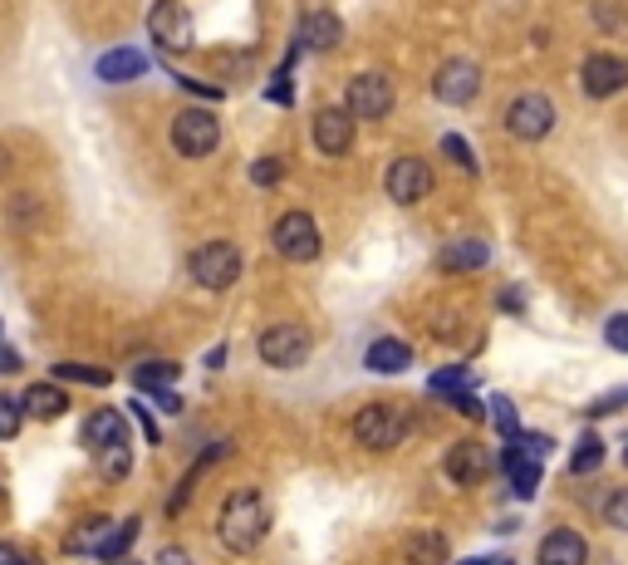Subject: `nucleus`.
Instances as JSON below:
<instances>
[{"instance_id":"1","label":"nucleus","mask_w":628,"mask_h":565,"mask_svg":"<svg viewBox=\"0 0 628 565\" xmlns=\"http://www.w3.org/2000/svg\"><path fill=\"white\" fill-rule=\"evenodd\" d=\"M265 531H270V512H265L261 492L241 486V492H231L221 502V516H216V541H221L231 555H251L255 545L265 541Z\"/></svg>"},{"instance_id":"2","label":"nucleus","mask_w":628,"mask_h":565,"mask_svg":"<svg viewBox=\"0 0 628 565\" xmlns=\"http://www.w3.org/2000/svg\"><path fill=\"white\" fill-rule=\"evenodd\" d=\"M353 437H359L369 453H392V447L408 437V418L392 404H369L353 413Z\"/></svg>"},{"instance_id":"3","label":"nucleus","mask_w":628,"mask_h":565,"mask_svg":"<svg viewBox=\"0 0 628 565\" xmlns=\"http://www.w3.org/2000/svg\"><path fill=\"white\" fill-rule=\"evenodd\" d=\"M192 280L202 290H231L235 276H241V251L231 247V241H206V247L192 251Z\"/></svg>"},{"instance_id":"4","label":"nucleus","mask_w":628,"mask_h":565,"mask_svg":"<svg viewBox=\"0 0 628 565\" xmlns=\"http://www.w3.org/2000/svg\"><path fill=\"white\" fill-rule=\"evenodd\" d=\"M221 143V123L212 109H182L172 119V148L177 158H212Z\"/></svg>"},{"instance_id":"5","label":"nucleus","mask_w":628,"mask_h":565,"mask_svg":"<svg viewBox=\"0 0 628 565\" xmlns=\"http://www.w3.org/2000/svg\"><path fill=\"white\" fill-rule=\"evenodd\" d=\"M270 247L280 251L285 261H314L324 251V237H319L310 212H285V217L270 227Z\"/></svg>"},{"instance_id":"6","label":"nucleus","mask_w":628,"mask_h":565,"mask_svg":"<svg viewBox=\"0 0 628 565\" xmlns=\"http://www.w3.org/2000/svg\"><path fill=\"white\" fill-rule=\"evenodd\" d=\"M392 104H398L392 80H388V74H378V70L353 74L349 89H343V109H349L353 119H388Z\"/></svg>"},{"instance_id":"7","label":"nucleus","mask_w":628,"mask_h":565,"mask_svg":"<svg viewBox=\"0 0 628 565\" xmlns=\"http://www.w3.org/2000/svg\"><path fill=\"white\" fill-rule=\"evenodd\" d=\"M310 349H314V335L304 325H294V320L261 329V359L270 369H300L310 359Z\"/></svg>"},{"instance_id":"8","label":"nucleus","mask_w":628,"mask_h":565,"mask_svg":"<svg viewBox=\"0 0 628 565\" xmlns=\"http://www.w3.org/2000/svg\"><path fill=\"white\" fill-rule=\"evenodd\" d=\"M147 35H153V45L167 55L192 50V15H186L182 0H157L153 11H147Z\"/></svg>"},{"instance_id":"9","label":"nucleus","mask_w":628,"mask_h":565,"mask_svg":"<svg viewBox=\"0 0 628 565\" xmlns=\"http://www.w3.org/2000/svg\"><path fill=\"white\" fill-rule=\"evenodd\" d=\"M550 129H555V104H550L545 94H520V99L506 109V133H510V139L540 143V139H550Z\"/></svg>"},{"instance_id":"10","label":"nucleus","mask_w":628,"mask_h":565,"mask_svg":"<svg viewBox=\"0 0 628 565\" xmlns=\"http://www.w3.org/2000/svg\"><path fill=\"white\" fill-rule=\"evenodd\" d=\"M383 188H388V197L398 202V207H418V202L432 192V168L422 158H398L388 172H383Z\"/></svg>"},{"instance_id":"11","label":"nucleus","mask_w":628,"mask_h":565,"mask_svg":"<svg viewBox=\"0 0 628 565\" xmlns=\"http://www.w3.org/2000/svg\"><path fill=\"white\" fill-rule=\"evenodd\" d=\"M579 80H584L589 99H614V94L628 89V60L624 55H589Z\"/></svg>"},{"instance_id":"12","label":"nucleus","mask_w":628,"mask_h":565,"mask_svg":"<svg viewBox=\"0 0 628 565\" xmlns=\"http://www.w3.org/2000/svg\"><path fill=\"white\" fill-rule=\"evenodd\" d=\"M432 94L442 104H451V109H461V104H471L481 94V70L471 60H447L437 70V80H432Z\"/></svg>"},{"instance_id":"13","label":"nucleus","mask_w":628,"mask_h":565,"mask_svg":"<svg viewBox=\"0 0 628 565\" xmlns=\"http://www.w3.org/2000/svg\"><path fill=\"white\" fill-rule=\"evenodd\" d=\"M491 467H496V457H491L481 443H471V437H467V443H451L447 457H442V472H447L457 486H476Z\"/></svg>"},{"instance_id":"14","label":"nucleus","mask_w":628,"mask_h":565,"mask_svg":"<svg viewBox=\"0 0 628 565\" xmlns=\"http://www.w3.org/2000/svg\"><path fill=\"white\" fill-rule=\"evenodd\" d=\"M310 133H314V148H319L324 158H343V153H353V113L349 109H319Z\"/></svg>"},{"instance_id":"15","label":"nucleus","mask_w":628,"mask_h":565,"mask_svg":"<svg viewBox=\"0 0 628 565\" xmlns=\"http://www.w3.org/2000/svg\"><path fill=\"white\" fill-rule=\"evenodd\" d=\"M496 467L510 477L516 496H535V486H540V453H535V447H526V443L516 437V443H510L506 453H500Z\"/></svg>"},{"instance_id":"16","label":"nucleus","mask_w":628,"mask_h":565,"mask_svg":"<svg viewBox=\"0 0 628 565\" xmlns=\"http://www.w3.org/2000/svg\"><path fill=\"white\" fill-rule=\"evenodd\" d=\"M540 565H584L589 561V541L579 531H569V526H555V531L540 541Z\"/></svg>"},{"instance_id":"17","label":"nucleus","mask_w":628,"mask_h":565,"mask_svg":"<svg viewBox=\"0 0 628 565\" xmlns=\"http://www.w3.org/2000/svg\"><path fill=\"white\" fill-rule=\"evenodd\" d=\"M343 40V25H339V15L334 11H304V21H300V45L304 50H334V45Z\"/></svg>"},{"instance_id":"18","label":"nucleus","mask_w":628,"mask_h":565,"mask_svg":"<svg viewBox=\"0 0 628 565\" xmlns=\"http://www.w3.org/2000/svg\"><path fill=\"white\" fill-rule=\"evenodd\" d=\"M437 266L442 271H481V266H491V247H486V241H476V237H457V241L442 247Z\"/></svg>"},{"instance_id":"19","label":"nucleus","mask_w":628,"mask_h":565,"mask_svg":"<svg viewBox=\"0 0 628 565\" xmlns=\"http://www.w3.org/2000/svg\"><path fill=\"white\" fill-rule=\"evenodd\" d=\"M108 443H128V423L118 408H98V413H88V423H84L88 453H98V447H108Z\"/></svg>"},{"instance_id":"20","label":"nucleus","mask_w":628,"mask_h":565,"mask_svg":"<svg viewBox=\"0 0 628 565\" xmlns=\"http://www.w3.org/2000/svg\"><path fill=\"white\" fill-rule=\"evenodd\" d=\"M20 408H25L29 418H39V423H49V418L69 413V394L59 384H29L25 398H20Z\"/></svg>"},{"instance_id":"21","label":"nucleus","mask_w":628,"mask_h":565,"mask_svg":"<svg viewBox=\"0 0 628 565\" xmlns=\"http://www.w3.org/2000/svg\"><path fill=\"white\" fill-rule=\"evenodd\" d=\"M363 364H369L373 374H402V369L412 364V345H402V339L383 335V339H373V345H369Z\"/></svg>"},{"instance_id":"22","label":"nucleus","mask_w":628,"mask_h":565,"mask_svg":"<svg viewBox=\"0 0 628 565\" xmlns=\"http://www.w3.org/2000/svg\"><path fill=\"white\" fill-rule=\"evenodd\" d=\"M143 74H147V60L137 50H128V45L123 50H108L104 60H98V80L104 84H133V80H143Z\"/></svg>"},{"instance_id":"23","label":"nucleus","mask_w":628,"mask_h":565,"mask_svg":"<svg viewBox=\"0 0 628 565\" xmlns=\"http://www.w3.org/2000/svg\"><path fill=\"white\" fill-rule=\"evenodd\" d=\"M226 453H231V447H226V443H216V447H206V453H202V457H196V467H192V472H186V477H182V482H177L172 502H167V516H182V512H186V502H192V486H196V482H202V477H206V472H212V467H216V462H221V457H226Z\"/></svg>"},{"instance_id":"24","label":"nucleus","mask_w":628,"mask_h":565,"mask_svg":"<svg viewBox=\"0 0 628 565\" xmlns=\"http://www.w3.org/2000/svg\"><path fill=\"white\" fill-rule=\"evenodd\" d=\"M402 561L408 565H447V536L442 531H412L402 541Z\"/></svg>"},{"instance_id":"25","label":"nucleus","mask_w":628,"mask_h":565,"mask_svg":"<svg viewBox=\"0 0 628 565\" xmlns=\"http://www.w3.org/2000/svg\"><path fill=\"white\" fill-rule=\"evenodd\" d=\"M108 536H113V521H108V516H84V521L69 531V551H74V555H98Z\"/></svg>"},{"instance_id":"26","label":"nucleus","mask_w":628,"mask_h":565,"mask_svg":"<svg viewBox=\"0 0 628 565\" xmlns=\"http://www.w3.org/2000/svg\"><path fill=\"white\" fill-rule=\"evenodd\" d=\"M128 472H133V453H128V443L98 447V477H104V482H123Z\"/></svg>"},{"instance_id":"27","label":"nucleus","mask_w":628,"mask_h":565,"mask_svg":"<svg viewBox=\"0 0 628 565\" xmlns=\"http://www.w3.org/2000/svg\"><path fill=\"white\" fill-rule=\"evenodd\" d=\"M177 374H182V369H177L172 359H162V364H143V369H133V384L143 388V394H157V388H167Z\"/></svg>"},{"instance_id":"28","label":"nucleus","mask_w":628,"mask_h":565,"mask_svg":"<svg viewBox=\"0 0 628 565\" xmlns=\"http://www.w3.org/2000/svg\"><path fill=\"white\" fill-rule=\"evenodd\" d=\"M599 462H604V443H599L594 433H584V437H579V447H575V457H569V472H575V477H589Z\"/></svg>"},{"instance_id":"29","label":"nucleus","mask_w":628,"mask_h":565,"mask_svg":"<svg viewBox=\"0 0 628 565\" xmlns=\"http://www.w3.org/2000/svg\"><path fill=\"white\" fill-rule=\"evenodd\" d=\"M55 378H64V384H88V388L113 384V374H108V369H94V364H55Z\"/></svg>"},{"instance_id":"30","label":"nucleus","mask_w":628,"mask_h":565,"mask_svg":"<svg viewBox=\"0 0 628 565\" xmlns=\"http://www.w3.org/2000/svg\"><path fill=\"white\" fill-rule=\"evenodd\" d=\"M491 418H496L500 437H506V443H516V437H520V418H516V404H510L506 394L491 398Z\"/></svg>"},{"instance_id":"31","label":"nucleus","mask_w":628,"mask_h":565,"mask_svg":"<svg viewBox=\"0 0 628 565\" xmlns=\"http://www.w3.org/2000/svg\"><path fill=\"white\" fill-rule=\"evenodd\" d=\"M599 516H604L614 531H628V486H614V492L604 496V506H599Z\"/></svg>"},{"instance_id":"32","label":"nucleus","mask_w":628,"mask_h":565,"mask_svg":"<svg viewBox=\"0 0 628 565\" xmlns=\"http://www.w3.org/2000/svg\"><path fill=\"white\" fill-rule=\"evenodd\" d=\"M133 536H137V516H128V521L118 526V531L104 541V551H98V555H104V561H113V555H123L128 545H133Z\"/></svg>"},{"instance_id":"33","label":"nucleus","mask_w":628,"mask_h":565,"mask_svg":"<svg viewBox=\"0 0 628 565\" xmlns=\"http://www.w3.org/2000/svg\"><path fill=\"white\" fill-rule=\"evenodd\" d=\"M20 418H25V408H20L10 394H0V443H10V437L20 433Z\"/></svg>"},{"instance_id":"34","label":"nucleus","mask_w":628,"mask_h":565,"mask_svg":"<svg viewBox=\"0 0 628 565\" xmlns=\"http://www.w3.org/2000/svg\"><path fill=\"white\" fill-rule=\"evenodd\" d=\"M442 153H447L457 168H467V172H476V158H471V148H467V139H457V133H447L442 139Z\"/></svg>"},{"instance_id":"35","label":"nucleus","mask_w":628,"mask_h":565,"mask_svg":"<svg viewBox=\"0 0 628 565\" xmlns=\"http://www.w3.org/2000/svg\"><path fill=\"white\" fill-rule=\"evenodd\" d=\"M457 388H467V369H437L432 374V394H457Z\"/></svg>"},{"instance_id":"36","label":"nucleus","mask_w":628,"mask_h":565,"mask_svg":"<svg viewBox=\"0 0 628 565\" xmlns=\"http://www.w3.org/2000/svg\"><path fill=\"white\" fill-rule=\"evenodd\" d=\"M280 178H285V163H280V158H261V163L251 168V182H255V188H275Z\"/></svg>"},{"instance_id":"37","label":"nucleus","mask_w":628,"mask_h":565,"mask_svg":"<svg viewBox=\"0 0 628 565\" xmlns=\"http://www.w3.org/2000/svg\"><path fill=\"white\" fill-rule=\"evenodd\" d=\"M604 345L618 349V354H628V315H608L604 325Z\"/></svg>"},{"instance_id":"38","label":"nucleus","mask_w":628,"mask_h":565,"mask_svg":"<svg viewBox=\"0 0 628 565\" xmlns=\"http://www.w3.org/2000/svg\"><path fill=\"white\" fill-rule=\"evenodd\" d=\"M628 404V388H618V394H604L599 404H589V418H604V413H614V408H624Z\"/></svg>"},{"instance_id":"39","label":"nucleus","mask_w":628,"mask_h":565,"mask_svg":"<svg viewBox=\"0 0 628 565\" xmlns=\"http://www.w3.org/2000/svg\"><path fill=\"white\" fill-rule=\"evenodd\" d=\"M594 15H599V25H608V31H618V25H624V11H618V5H608V0H599Z\"/></svg>"},{"instance_id":"40","label":"nucleus","mask_w":628,"mask_h":565,"mask_svg":"<svg viewBox=\"0 0 628 565\" xmlns=\"http://www.w3.org/2000/svg\"><path fill=\"white\" fill-rule=\"evenodd\" d=\"M447 398H451V404H457V413L481 418V404H476V398H471V394H461V388H457V394H447Z\"/></svg>"},{"instance_id":"41","label":"nucleus","mask_w":628,"mask_h":565,"mask_svg":"<svg viewBox=\"0 0 628 565\" xmlns=\"http://www.w3.org/2000/svg\"><path fill=\"white\" fill-rule=\"evenodd\" d=\"M0 374H20V354L5 345V339H0Z\"/></svg>"},{"instance_id":"42","label":"nucleus","mask_w":628,"mask_h":565,"mask_svg":"<svg viewBox=\"0 0 628 565\" xmlns=\"http://www.w3.org/2000/svg\"><path fill=\"white\" fill-rule=\"evenodd\" d=\"M0 565H35V561H29L25 551H15V545H5V541H0Z\"/></svg>"},{"instance_id":"43","label":"nucleus","mask_w":628,"mask_h":565,"mask_svg":"<svg viewBox=\"0 0 628 565\" xmlns=\"http://www.w3.org/2000/svg\"><path fill=\"white\" fill-rule=\"evenodd\" d=\"M157 565H192V561H186V551H177V545H167V551L157 555Z\"/></svg>"},{"instance_id":"44","label":"nucleus","mask_w":628,"mask_h":565,"mask_svg":"<svg viewBox=\"0 0 628 565\" xmlns=\"http://www.w3.org/2000/svg\"><path fill=\"white\" fill-rule=\"evenodd\" d=\"M500 310H510V315H516V310H520V290H506V296H500Z\"/></svg>"},{"instance_id":"45","label":"nucleus","mask_w":628,"mask_h":565,"mask_svg":"<svg viewBox=\"0 0 628 565\" xmlns=\"http://www.w3.org/2000/svg\"><path fill=\"white\" fill-rule=\"evenodd\" d=\"M5 172H10V153L0 148V178H5Z\"/></svg>"},{"instance_id":"46","label":"nucleus","mask_w":628,"mask_h":565,"mask_svg":"<svg viewBox=\"0 0 628 565\" xmlns=\"http://www.w3.org/2000/svg\"><path fill=\"white\" fill-rule=\"evenodd\" d=\"M624 457H628V453H624Z\"/></svg>"}]
</instances>
